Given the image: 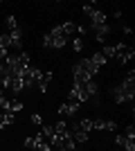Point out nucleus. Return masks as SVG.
Masks as SVG:
<instances>
[{"instance_id":"f257e3e1","label":"nucleus","mask_w":135,"mask_h":151,"mask_svg":"<svg viewBox=\"0 0 135 151\" xmlns=\"http://www.w3.org/2000/svg\"><path fill=\"white\" fill-rule=\"evenodd\" d=\"M133 97H135V75L129 72L126 79L117 88H113V99L117 104H124V101H133Z\"/></svg>"},{"instance_id":"f03ea898","label":"nucleus","mask_w":135,"mask_h":151,"mask_svg":"<svg viewBox=\"0 0 135 151\" xmlns=\"http://www.w3.org/2000/svg\"><path fill=\"white\" fill-rule=\"evenodd\" d=\"M43 45L45 47H65L68 45V36L61 32V25L52 27V32H47L43 36Z\"/></svg>"},{"instance_id":"7ed1b4c3","label":"nucleus","mask_w":135,"mask_h":151,"mask_svg":"<svg viewBox=\"0 0 135 151\" xmlns=\"http://www.w3.org/2000/svg\"><path fill=\"white\" fill-rule=\"evenodd\" d=\"M115 145L117 147H124L126 151H133L135 149V129H133V126H126V131L117 135Z\"/></svg>"},{"instance_id":"20e7f679","label":"nucleus","mask_w":135,"mask_h":151,"mask_svg":"<svg viewBox=\"0 0 135 151\" xmlns=\"http://www.w3.org/2000/svg\"><path fill=\"white\" fill-rule=\"evenodd\" d=\"M68 131H70V129H68ZM56 133V135H54V138H52V147H56L59 151H70V149H74V140L70 138V133Z\"/></svg>"},{"instance_id":"39448f33","label":"nucleus","mask_w":135,"mask_h":151,"mask_svg":"<svg viewBox=\"0 0 135 151\" xmlns=\"http://www.w3.org/2000/svg\"><path fill=\"white\" fill-rule=\"evenodd\" d=\"M113 47H115V57H113V59H117L119 63L133 61V57H135V50H133V47H129L126 43H117V45H113Z\"/></svg>"},{"instance_id":"423d86ee","label":"nucleus","mask_w":135,"mask_h":151,"mask_svg":"<svg viewBox=\"0 0 135 151\" xmlns=\"http://www.w3.org/2000/svg\"><path fill=\"white\" fill-rule=\"evenodd\" d=\"M50 81H52V72H41V70H39V77H36V88H41V93H45V90H47Z\"/></svg>"},{"instance_id":"0eeeda50","label":"nucleus","mask_w":135,"mask_h":151,"mask_svg":"<svg viewBox=\"0 0 135 151\" xmlns=\"http://www.w3.org/2000/svg\"><path fill=\"white\" fill-rule=\"evenodd\" d=\"M92 29H95V38L99 41V43H104V41H106V36L110 34V25H108V23H101V25H95Z\"/></svg>"},{"instance_id":"6e6552de","label":"nucleus","mask_w":135,"mask_h":151,"mask_svg":"<svg viewBox=\"0 0 135 151\" xmlns=\"http://www.w3.org/2000/svg\"><path fill=\"white\" fill-rule=\"evenodd\" d=\"M9 43H11L14 50H20V47H23V32L20 29L9 32ZM11 47H9V50H11Z\"/></svg>"},{"instance_id":"1a4fd4ad","label":"nucleus","mask_w":135,"mask_h":151,"mask_svg":"<svg viewBox=\"0 0 135 151\" xmlns=\"http://www.w3.org/2000/svg\"><path fill=\"white\" fill-rule=\"evenodd\" d=\"M68 133H70V138L74 140V145H77V142H79V145H84L86 140H88V133L81 131V129H77V126H74L72 131H68Z\"/></svg>"},{"instance_id":"9d476101","label":"nucleus","mask_w":135,"mask_h":151,"mask_svg":"<svg viewBox=\"0 0 135 151\" xmlns=\"http://www.w3.org/2000/svg\"><path fill=\"white\" fill-rule=\"evenodd\" d=\"M101 23H106V14L104 12H92V16H90V27H95V25H101Z\"/></svg>"},{"instance_id":"9b49d317","label":"nucleus","mask_w":135,"mask_h":151,"mask_svg":"<svg viewBox=\"0 0 135 151\" xmlns=\"http://www.w3.org/2000/svg\"><path fill=\"white\" fill-rule=\"evenodd\" d=\"M74 113H77V108L70 106L68 101H63V104L59 106V115H63V117H68V115H74Z\"/></svg>"},{"instance_id":"f8f14e48","label":"nucleus","mask_w":135,"mask_h":151,"mask_svg":"<svg viewBox=\"0 0 135 151\" xmlns=\"http://www.w3.org/2000/svg\"><path fill=\"white\" fill-rule=\"evenodd\" d=\"M61 32H63L65 36H72V34H77V25H74V23H63V25H61Z\"/></svg>"},{"instance_id":"ddd939ff","label":"nucleus","mask_w":135,"mask_h":151,"mask_svg":"<svg viewBox=\"0 0 135 151\" xmlns=\"http://www.w3.org/2000/svg\"><path fill=\"white\" fill-rule=\"evenodd\" d=\"M90 61H92V63H95V65H97V68H101V65H104V63H106V61H108V59H106V57H104V54H101V52H97V54H95V57H90Z\"/></svg>"},{"instance_id":"4468645a","label":"nucleus","mask_w":135,"mask_h":151,"mask_svg":"<svg viewBox=\"0 0 135 151\" xmlns=\"http://www.w3.org/2000/svg\"><path fill=\"white\" fill-rule=\"evenodd\" d=\"M77 129H81V131L90 133V131H92V120H81V122L77 124Z\"/></svg>"},{"instance_id":"2eb2a0df","label":"nucleus","mask_w":135,"mask_h":151,"mask_svg":"<svg viewBox=\"0 0 135 151\" xmlns=\"http://www.w3.org/2000/svg\"><path fill=\"white\" fill-rule=\"evenodd\" d=\"M43 135H45V138H47V140L52 142V138L56 135V129H54V126H43Z\"/></svg>"},{"instance_id":"dca6fc26","label":"nucleus","mask_w":135,"mask_h":151,"mask_svg":"<svg viewBox=\"0 0 135 151\" xmlns=\"http://www.w3.org/2000/svg\"><path fill=\"white\" fill-rule=\"evenodd\" d=\"M5 23H7V27H9V32H14V29H20V27H18V20L14 18V16H7V20H5Z\"/></svg>"},{"instance_id":"f3484780","label":"nucleus","mask_w":135,"mask_h":151,"mask_svg":"<svg viewBox=\"0 0 135 151\" xmlns=\"http://www.w3.org/2000/svg\"><path fill=\"white\" fill-rule=\"evenodd\" d=\"M101 54H104L106 59H113V57H115V47H113V45H104Z\"/></svg>"},{"instance_id":"a211bd4d","label":"nucleus","mask_w":135,"mask_h":151,"mask_svg":"<svg viewBox=\"0 0 135 151\" xmlns=\"http://www.w3.org/2000/svg\"><path fill=\"white\" fill-rule=\"evenodd\" d=\"M72 50H74V52H81V50H84V41H81L79 36L72 41Z\"/></svg>"},{"instance_id":"6ab92c4d","label":"nucleus","mask_w":135,"mask_h":151,"mask_svg":"<svg viewBox=\"0 0 135 151\" xmlns=\"http://www.w3.org/2000/svg\"><path fill=\"white\" fill-rule=\"evenodd\" d=\"M92 12H95V5H92V2H86V5H84V14L90 18V16H92Z\"/></svg>"},{"instance_id":"aec40b11","label":"nucleus","mask_w":135,"mask_h":151,"mask_svg":"<svg viewBox=\"0 0 135 151\" xmlns=\"http://www.w3.org/2000/svg\"><path fill=\"white\" fill-rule=\"evenodd\" d=\"M92 129H106V120H92Z\"/></svg>"},{"instance_id":"412c9836","label":"nucleus","mask_w":135,"mask_h":151,"mask_svg":"<svg viewBox=\"0 0 135 151\" xmlns=\"http://www.w3.org/2000/svg\"><path fill=\"white\" fill-rule=\"evenodd\" d=\"M54 129H56V133H65L68 131V124H65V122H59V124H54Z\"/></svg>"},{"instance_id":"4be33fe9","label":"nucleus","mask_w":135,"mask_h":151,"mask_svg":"<svg viewBox=\"0 0 135 151\" xmlns=\"http://www.w3.org/2000/svg\"><path fill=\"white\" fill-rule=\"evenodd\" d=\"M25 149H34V135H29V138H25Z\"/></svg>"},{"instance_id":"5701e85b","label":"nucleus","mask_w":135,"mask_h":151,"mask_svg":"<svg viewBox=\"0 0 135 151\" xmlns=\"http://www.w3.org/2000/svg\"><path fill=\"white\" fill-rule=\"evenodd\" d=\"M32 124H43V117H41L39 113H34L32 115Z\"/></svg>"},{"instance_id":"b1692460","label":"nucleus","mask_w":135,"mask_h":151,"mask_svg":"<svg viewBox=\"0 0 135 151\" xmlns=\"http://www.w3.org/2000/svg\"><path fill=\"white\" fill-rule=\"evenodd\" d=\"M115 122H106V131H115Z\"/></svg>"},{"instance_id":"393cba45","label":"nucleus","mask_w":135,"mask_h":151,"mask_svg":"<svg viewBox=\"0 0 135 151\" xmlns=\"http://www.w3.org/2000/svg\"><path fill=\"white\" fill-rule=\"evenodd\" d=\"M0 124L5 126V111H2V108H0Z\"/></svg>"},{"instance_id":"a878e982","label":"nucleus","mask_w":135,"mask_h":151,"mask_svg":"<svg viewBox=\"0 0 135 151\" xmlns=\"http://www.w3.org/2000/svg\"><path fill=\"white\" fill-rule=\"evenodd\" d=\"M2 129H5V126H2V124H0V131H2Z\"/></svg>"},{"instance_id":"bb28decb","label":"nucleus","mask_w":135,"mask_h":151,"mask_svg":"<svg viewBox=\"0 0 135 151\" xmlns=\"http://www.w3.org/2000/svg\"><path fill=\"white\" fill-rule=\"evenodd\" d=\"M0 95H2V88H0Z\"/></svg>"},{"instance_id":"cd10ccee","label":"nucleus","mask_w":135,"mask_h":151,"mask_svg":"<svg viewBox=\"0 0 135 151\" xmlns=\"http://www.w3.org/2000/svg\"><path fill=\"white\" fill-rule=\"evenodd\" d=\"M0 2H2V0H0Z\"/></svg>"}]
</instances>
